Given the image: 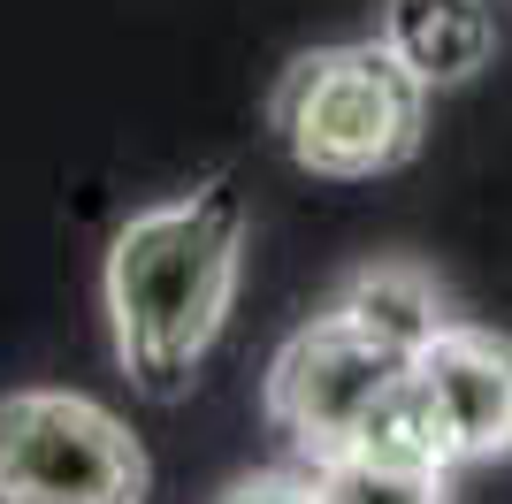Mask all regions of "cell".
I'll list each match as a JSON object with an SVG mask.
<instances>
[{"mask_svg": "<svg viewBox=\"0 0 512 504\" xmlns=\"http://www.w3.org/2000/svg\"><path fill=\"white\" fill-rule=\"evenodd\" d=\"M237 275H245V207H237L230 176H207L161 207H138L115 230L100 298L107 329H115V359L138 398L176 405L192 390L237 306Z\"/></svg>", "mask_w": 512, "mask_h": 504, "instance_id": "cell-1", "label": "cell"}, {"mask_svg": "<svg viewBox=\"0 0 512 504\" xmlns=\"http://www.w3.org/2000/svg\"><path fill=\"white\" fill-rule=\"evenodd\" d=\"M268 123L306 176L367 184L406 168L428 138V84L383 39L306 46L268 92Z\"/></svg>", "mask_w": 512, "mask_h": 504, "instance_id": "cell-2", "label": "cell"}, {"mask_svg": "<svg viewBox=\"0 0 512 504\" xmlns=\"http://www.w3.org/2000/svg\"><path fill=\"white\" fill-rule=\"evenodd\" d=\"M153 466L123 413L85 390L0 398V504H146Z\"/></svg>", "mask_w": 512, "mask_h": 504, "instance_id": "cell-3", "label": "cell"}, {"mask_svg": "<svg viewBox=\"0 0 512 504\" xmlns=\"http://www.w3.org/2000/svg\"><path fill=\"white\" fill-rule=\"evenodd\" d=\"M406 367H413L406 352H390L383 336H367L352 314L321 306V314L299 321V329L283 336V352L268 359L260 413H268V428H276L306 466L344 459V451L360 443V428L375 420V405L398 390Z\"/></svg>", "mask_w": 512, "mask_h": 504, "instance_id": "cell-4", "label": "cell"}, {"mask_svg": "<svg viewBox=\"0 0 512 504\" xmlns=\"http://www.w3.org/2000/svg\"><path fill=\"white\" fill-rule=\"evenodd\" d=\"M413 390H421L451 466L512 459V336L444 321L413 352Z\"/></svg>", "mask_w": 512, "mask_h": 504, "instance_id": "cell-5", "label": "cell"}, {"mask_svg": "<svg viewBox=\"0 0 512 504\" xmlns=\"http://www.w3.org/2000/svg\"><path fill=\"white\" fill-rule=\"evenodd\" d=\"M375 39H383L428 92H451V84H467L474 69H490L497 16H490V0H383Z\"/></svg>", "mask_w": 512, "mask_h": 504, "instance_id": "cell-6", "label": "cell"}, {"mask_svg": "<svg viewBox=\"0 0 512 504\" xmlns=\"http://www.w3.org/2000/svg\"><path fill=\"white\" fill-rule=\"evenodd\" d=\"M329 306L352 314L367 336H383L390 352H406V359L451 321L444 283H436L421 260H367V268H352L337 291H329Z\"/></svg>", "mask_w": 512, "mask_h": 504, "instance_id": "cell-7", "label": "cell"}, {"mask_svg": "<svg viewBox=\"0 0 512 504\" xmlns=\"http://www.w3.org/2000/svg\"><path fill=\"white\" fill-rule=\"evenodd\" d=\"M314 482H321V504H451V466L375 459V451L321 459Z\"/></svg>", "mask_w": 512, "mask_h": 504, "instance_id": "cell-8", "label": "cell"}, {"mask_svg": "<svg viewBox=\"0 0 512 504\" xmlns=\"http://www.w3.org/2000/svg\"><path fill=\"white\" fill-rule=\"evenodd\" d=\"M214 504H321V482H314V466H276V474H245V482H230Z\"/></svg>", "mask_w": 512, "mask_h": 504, "instance_id": "cell-9", "label": "cell"}]
</instances>
